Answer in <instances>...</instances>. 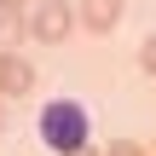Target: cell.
I'll list each match as a JSON object with an SVG mask.
<instances>
[{
  "label": "cell",
  "mask_w": 156,
  "mask_h": 156,
  "mask_svg": "<svg viewBox=\"0 0 156 156\" xmlns=\"http://www.w3.org/2000/svg\"><path fill=\"white\" fill-rule=\"evenodd\" d=\"M23 93H35V64L0 46V98H23Z\"/></svg>",
  "instance_id": "3957f363"
},
{
  "label": "cell",
  "mask_w": 156,
  "mask_h": 156,
  "mask_svg": "<svg viewBox=\"0 0 156 156\" xmlns=\"http://www.w3.org/2000/svg\"><path fill=\"white\" fill-rule=\"evenodd\" d=\"M0 127H6V98H0Z\"/></svg>",
  "instance_id": "9c48e42d"
},
{
  "label": "cell",
  "mask_w": 156,
  "mask_h": 156,
  "mask_svg": "<svg viewBox=\"0 0 156 156\" xmlns=\"http://www.w3.org/2000/svg\"><path fill=\"white\" fill-rule=\"evenodd\" d=\"M122 17H127V0H81L75 6V23L93 29V35H110Z\"/></svg>",
  "instance_id": "277c9868"
},
{
  "label": "cell",
  "mask_w": 156,
  "mask_h": 156,
  "mask_svg": "<svg viewBox=\"0 0 156 156\" xmlns=\"http://www.w3.org/2000/svg\"><path fill=\"white\" fill-rule=\"evenodd\" d=\"M35 139H41L52 156L81 151V145L93 139V116H87V104H75V98H52V104H41V116H35Z\"/></svg>",
  "instance_id": "6da1fadb"
},
{
  "label": "cell",
  "mask_w": 156,
  "mask_h": 156,
  "mask_svg": "<svg viewBox=\"0 0 156 156\" xmlns=\"http://www.w3.org/2000/svg\"><path fill=\"white\" fill-rule=\"evenodd\" d=\"M69 29H75V6L69 0H35V12H29V35L35 41H52L58 46Z\"/></svg>",
  "instance_id": "7a4b0ae2"
},
{
  "label": "cell",
  "mask_w": 156,
  "mask_h": 156,
  "mask_svg": "<svg viewBox=\"0 0 156 156\" xmlns=\"http://www.w3.org/2000/svg\"><path fill=\"white\" fill-rule=\"evenodd\" d=\"M17 35H29V17H23V6H0V46H12Z\"/></svg>",
  "instance_id": "5b68a950"
},
{
  "label": "cell",
  "mask_w": 156,
  "mask_h": 156,
  "mask_svg": "<svg viewBox=\"0 0 156 156\" xmlns=\"http://www.w3.org/2000/svg\"><path fill=\"white\" fill-rule=\"evenodd\" d=\"M69 156H98V151H93V145H81V151H69Z\"/></svg>",
  "instance_id": "ba28073f"
},
{
  "label": "cell",
  "mask_w": 156,
  "mask_h": 156,
  "mask_svg": "<svg viewBox=\"0 0 156 156\" xmlns=\"http://www.w3.org/2000/svg\"><path fill=\"white\" fill-rule=\"evenodd\" d=\"M139 69H145V75H156V29L139 41Z\"/></svg>",
  "instance_id": "8992f818"
},
{
  "label": "cell",
  "mask_w": 156,
  "mask_h": 156,
  "mask_svg": "<svg viewBox=\"0 0 156 156\" xmlns=\"http://www.w3.org/2000/svg\"><path fill=\"white\" fill-rule=\"evenodd\" d=\"M145 151H151V156H156V145H145Z\"/></svg>",
  "instance_id": "30bf717a"
},
{
  "label": "cell",
  "mask_w": 156,
  "mask_h": 156,
  "mask_svg": "<svg viewBox=\"0 0 156 156\" xmlns=\"http://www.w3.org/2000/svg\"><path fill=\"white\" fill-rule=\"evenodd\" d=\"M104 156H151V151H145L139 139H110V151H104Z\"/></svg>",
  "instance_id": "52a82bcc"
},
{
  "label": "cell",
  "mask_w": 156,
  "mask_h": 156,
  "mask_svg": "<svg viewBox=\"0 0 156 156\" xmlns=\"http://www.w3.org/2000/svg\"><path fill=\"white\" fill-rule=\"evenodd\" d=\"M29 6H35V0H29Z\"/></svg>",
  "instance_id": "8fae6325"
}]
</instances>
